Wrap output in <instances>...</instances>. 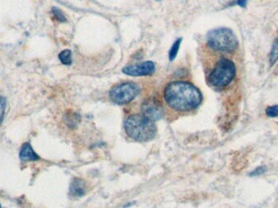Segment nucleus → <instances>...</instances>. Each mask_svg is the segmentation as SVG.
<instances>
[{
    "label": "nucleus",
    "mask_w": 278,
    "mask_h": 208,
    "mask_svg": "<svg viewBox=\"0 0 278 208\" xmlns=\"http://www.w3.org/2000/svg\"><path fill=\"white\" fill-rule=\"evenodd\" d=\"M164 98L170 108L180 112L194 110L203 100L199 89L185 82H174L167 85Z\"/></svg>",
    "instance_id": "obj_1"
},
{
    "label": "nucleus",
    "mask_w": 278,
    "mask_h": 208,
    "mask_svg": "<svg viewBox=\"0 0 278 208\" xmlns=\"http://www.w3.org/2000/svg\"><path fill=\"white\" fill-rule=\"evenodd\" d=\"M125 129L129 137L138 142H147L156 133V126L143 115L135 114L128 117Z\"/></svg>",
    "instance_id": "obj_2"
},
{
    "label": "nucleus",
    "mask_w": 278,
    "mask_h": 208,
    "mask_svg": "<svg viewBox=\"0 0 278 208\" xmlns=\"http://www.w3.org/2000/svg\"><path fill=\"white\" fill-rule=\"evenodd\" d=\"M208 42L212 48L224 52H231L237 48L238 41L232 30L228 28H218L208 34Z\"/></svg>",
    "instance_id": "obj_3"
},
{
    "label": "nucleus",
    "mask_w": 278,
    "mask_h": 208,
    "mask_svg": "<svg viewBox=\"0 0 278 208\" xmlns=\"http://www.w3.org/2000/svg\"><path fill=\"white\" fill-rule=\"evenodd\" d=\"M236 69L231 60L221 59L209 76V83L216 87L229 85L234 78Z\"/></svg>",
    "instance_id": "obj_4"
},
{
    "label": "nucleus",
    "mask_w": 278,
    "mask_h": 208,
    "mask_svg": "<svg viewBox=\"0 0 278 208\" xmlns=\"http://www.w3.org/2000/svg\"><path fill=\"white\" fill-rule=\"evenodd\" d=\"M139 92V85L135 83H126L113 87L110 91L109 95L113 103L123 105L134 100Z\"/></svg>",
    "instance_id": "obj_5"
},
{
    "label": "nucleus",
    "mask_w": 278,
    "mask_h": 208,
    "mask_svg": "<svg viewBox=\"0 0 278 208\" xmlns=\"http://www.w3.org/2000/svg\"><path fill=\"white\" fill-rule=\"evenodd\" d=\"M141 112L144 117L154 122L162 118L164 109L156 98H149L142 103Z\"/></svg>",
    "instance_id": "obj_6"
},
{
    "label": "nucleus",
    "mask_w": 278,
    "mask_h": 208,
    "mask_svg": "<svg viewBox=\"0 0 278 208\" xmlns=\"http://www.w3.org/2000/svg\"><path fill=\"white\" fill-rule=\"evenodd\" d=\"M155 64L151 61L144 62L142 64L130 65L124 68V74L133 77H139V76H149L155 72Z\"/></svg>",
    "instance_id": "obj_7"
},
{
    "label": "nucleus",
    "mask_w": 278,
    "mask_h": 208,
    "mask_svg": "<svg viewBox=\"0 0 278 208\" xmlns=\"http://www.w3.org/2000/svg\"><path fill=\"white\" fill-rule=\"evenodd\" d=\"M19 156L20 159L23 161H35L39 159V156L35 153V151L29 142H26L21 147Z\"/></svg>",
    "instance_id": "obj_8"
},
{
    "label": "nucleus",
    "mask_w": 278,
    "mask_h": 208,
    "mask_svg": "<svg viewBox=\"0 0 278 208\" xmlns=\"http://www.w3.org/2000/svg\"><path fill=\"white\" fill-rule=\"evenodd\" d=\"M71 195L81 197L86 193V184L80 179H75L70 186Z\"/></svg>",
    "instance_id": "obj_9"
},
{
    "label": "nucleus",
    "mask_w": 278,
    "mask_h": 208,
    "mask_svg": "<svg viewBox=\"0 0 278 208\" xmlns=\"http://www.w3.org/2000/svg\"><path fill=\"white\" fill-rule=\"evenodd\" d=\"M278 60V39L274 41L273 46H272L271 52L269 55V62L271 66H273Z\"/></svg>",
    "instance_id": "obj_10"
},
{
    "label": "nucleus",
    "mask_w": 278,
    "mask_h": 208,
    "mask_svg": "<svg viewBox=\"0 0 278 208\" xmlns=\"http://www.w3.org/2000/svg\"><path fill=\"white\" fill-rule=\"evenodd\" d=\"M59 59L62 64L70 65L72 64V52L70 50H64L59 53Z\"/></svg>",
    "instance_id": "obj_11"
},
{
    "label": "nucleus",
    "mask_w": 278,
    "mask_h": 208,
    "mask_svg": "<svg viewBox=\"0 0 278 208\" xmlns=\"http://www.w3.org/2000/svg\"><path fill=\"white\" fill-rule=\"evenodd\" d=\"M183 41V39H179L173 44L171 49L169 50V60L173 61L175 59L176 56L178 55V50L180 48L181 42Z\"/></svg>",
    "instance_id": "obj_12"
},
{
    "label": "nucleus",
    "mask_w": 278,
    "mask_h": 208,
    "mask_svg": "<svg viewBox=\"0 0 278 208\" xmlns=\"http://www.w3.org/2000/svg\"><path fill=\"white\" fill-rule=\"evenodd\" d=\"M266 114L269 117H278V105L272 106V107L267 108Z\"/></svg>",
    "instance_id": "obj_13"
},
{
    "label": "nucleus",
    "mask_w": 278,
    "mask_h": 208,
    "mask_svg": "<svg viewBox=\"0 0 278 208\" xmlns=\"http://www.w3.org/2000/svg\"><path fill=\"white\" fill-rule=\"evenodd\" d=\"M5 108H6V101L2 97H0V125L2 123L4 117Z\"/></svg>",
    "instance_id": "obj_14"
},
{
    "label": "nucleus",
    "mask_w": 278,
    "mask_h": 208,
    "mask_svg": "<svg viewBox=\"0 0 278 208\" xmlns=\"http://www.w3.org/2000/svg\"><path fill=\"white\" fill-rule=\"evenodd\" d=\"M52 12L54 15H55V17H56L59 21H61V22L66 21V18H65V16H64V14L62 13L61 11L58 9L57 7H53Z\"/></svg>",
    "instance_id": "obj_15"
},
{
    "label": "nucleus",
    "mask_w": 278,
    "mask_h": 208,
    "mask_svg": "<svg viewBox=\"0 0 278 208\" xmlns=\"http://www.w3.org/2000/svg\"><path fill=\"white\" fill-rule=\"evenodd\" d=\"M265 171H266V167H257L256 169L254 170L251 172V176H260L261 174L265 173Z\"/></svg>",
    "instance_id": "obj_16"
},
{
    "label": "nucleus",
    "mask_w": 278,
    "mask_h": 208,
    "mask_svg": "<svg viewBox=\"0 0 278 208\" xmlns=\"http://www.w3.org/2000/svg\"><path fill=\"white\" fill-rule=\"evenodd\" d=\"M246 2H247V0H237V4L242 7H246Z\"/></svg>",
    "instance_id": "obj_17"
},
{
    "label": "nucleus",
    "mask_w": 278,
    "mask_h": 208,
    "mask_svg": "<svg viewBox=\"0 0 278 208\" xmlns=\"http://www.w3.org/2000/svg\"><path fill=\"white\" fill-rule=\"evenodd\" d=\"M0 208H2V207H1V205H0Z\"/></svg>",
    "instance_id": "obj_18"
},
{
    "label": "nucleus",
    "mask_w": 278,
    "mask_h": 208,
    "mask_svg": "<svg viewBox=\"0 0 278 208\" xmlns=\"http://www.w3.org/2000/svg\"><path fill=\"white\" fill-rule=\"evenodd\" d=\"M157 1H160V0H157Z\"/></svg>",
    "instance_id": "obj_19"
}]
</instances>
